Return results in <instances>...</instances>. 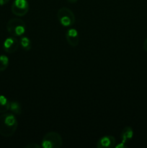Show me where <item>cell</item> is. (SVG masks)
I'll return each mask as SVG.
<instances>
[{
	"mask_svg": "<svg viewBox=\"0 0 147 148\" xmlns=\"http://www.w3.org/2000/svg\"><path fill=\"white\" fill-rule=\"evenodd\" d=\"M10 0H0V6H4L7 4Z\"/></svg>",
	"mask_w": 147,
	"mask_h": 148,
	"instance_id": "obj_16",
	"label": "cell"
},
{
	"mask_svg": "<svg viewBox=\"0 0 147 148\" xmlns=\"http://www.w3.org/2000/svg\"><path fill=\"white\" fill-rule=\"evenodd\" d=\"M133 136V129L131 127H126L122 130L120 137L121 140H122V143L125 144L127 142L132 139Z\"/></svg>",
	"mask_w": 147,
	"mask_h": 148,
	"instance_id": "obj_9",
	"label": "cell"
},
{
	"mask_svg": "<svg viewBox=\"0 0 147 148\" xmlns=\"http://www.w3.org/2000/svg\"><path fill=\"white\" fill-rule=\"evenodd\" d=\"M12 12L14 15L23 17L29 11V3L27 0H14L11 6Z\"/></svg>",
	"mask_w": 147,
	"mask_h": 148,
	"instance_id": "obj_5",
	"label": "cell"
},
{
	"mask_svg": "<svg viewBox=\"0 0 147 148\" xmlns=\"http://www.w3.org/2000/svg\"><path fill=\"white\" fill-rule=\"evenodd\" d=\"M66 1H69V3H72V4H74V3H76L78 0H66Z\"/></svg>",
	"mask_w": 147,
	"mask_h": 148,
	"instance_id": "obj_18",
	"label": "cell"
},
{
	"mask_svg": "<svg viewBox=\"0 0 147 148\" xmlns=\"http://www.w3.org/2000/svg\"><path fill=\"white\" fill-rule=\"evenodd\" d=\"M7 30L11 36L14 37L21 36L25 33V23L20 18H12L7 23Z\"/></svg>",
	"mask_w": 147,
	"mask_h": 148,
	"instance_id": "obj_3",
	"label": "cell"
},
{
	"mask_svg": "<svg viewBox=\"0 0 147 148\" xmlns=\"http://www.w3.org/2000/svg\"><path fill=\"white\" fill-rule=\"evenodd\" d=\"M9 66V58L5 55H0V72H3Z\"/></svg>",
	"mask_w": 147,
	"mask_h": 148,
	"instance_id": "obj_13",
	"label": "cell"
},
{
	"mask_svg": "<svg viewBox=\"0 0 147 148\" xmlns=\"http://www.w3.org/2000/svg\"><path fill=\"white\" fill-rule=\"evenodd\" d=\"M143 49L145 51L147 52V38H146V40H144V43H143Z\"/></svg>",
	"mask_w": 147,
	"mask_h": 148,
	"instance_id": "obj_15",
	"label": "cell"
},
{
	"mask_svg": "<svg viewBox=\"0 0 147 148\" xmlns=\"http://www.w3.org/2000/svg\"><path fill=\"white\" fill-rule=\"evenodd\" d=\"M57 17L59 23L64 27H71L76 21L74 13L67 7H61L57 12Z\"/></svg>",
	"mask_w": 147,
	"mask_h": 148,
	"instance_id": "obj_4",
	"label": "cell"
},
{
	"mask_svg": "<svg viewBox=\"0 0 147 148\" xmlns=\"http://www.w3.org/2000/svg\"><path fill=\"white\" fill-rule=\"evenodd\" d=\"M66 39L69 45L71 47H76L79 43V36L78 31L74 28H70L66 31Z\"/></svg>",
	"mask_w": 147,
	"mask_h": 148,
	"instance_id": "obj_7",
	"label": "cell"
},
{
	"mask_svg": "<svg viewBox=\"0 0 147 148\" xmlns=\"http://www.w3.org/2000/svg\"><path fill=\"white\" fill-rule=\"evenodd\" d=\"M115 147H117V148H122V147H127V146L125 145V143H121V144H120V145H116V146H115Z\"/></svg>",
	"mask_w": 147,
	"mask_h": 148,
	"instance_id": "obj_17",
	"label": "cell"
},
{
	"mask_svg": "<svg viewBox=\"0 0 147 148\" xmlns=\"http://www.w3.org/2000/svg\"><path fill=\"white\" fill-rule=\"evenodd\" d=\"M10 110L13 114H17V115H20L22 112L21 106H20V103L17 102V101H12V102H10Z\"/></svg>",
	"mask_w": 147,
	"mask_h": 148,
	"instance_id": "obj_12",
	"label": "cell"
},
{
	"mask_svg": "<svg viewBox=\"0 0 147 148\" xmlns=\"http://www.w3.org/2000/svg\"><path fill=\"white\" fill-rule=\"evenodd\" d=\"M20 42L14 36L8 37L3 43V49L7 53H13L18 49Z\"/></svg>",
	"mask_w": 147,
	"mask_h": 148,
	"instance_id": "obj_6",
	"label": "cell"
},
{
	"mask_svg": "<svg viewBox=\"0 0 147 148\" xmlns=\"http://www.w3.org/2000/svg\"><path fill=\"white\" fill-rule=\"evenodd\" d=\"M24 147L25 148H40V145L35 143H30V144L27 145Z\"/></svg>",
	"mask_w": 147,
	"mask_h": 148,
	"instance_id": "obj_14",
	"label": "cell"
},
{
	"mask_svg": "<svg viewBox=\"0 0 147 148\" xmlns=\"http://www.w3.org/2000/svg\"><path fill=\"white\" fill-rule=\"evenodd\" d=\"M116 140L112 135H105L101 137L97 143V148H112L115 146Z\"/></svg>",
	"mask_w": 147,
	"mask_h": 148,
	"instance_id": "obj_8",
	"label": "cell"
},
{
	"mask_svg": "<svg viewBox=\"0 0 147 148\" xmlns=\"http://www.w3.org/2000/svg\"><path fill=\"white\" fill-rule=\"evenodd\" d=\"M18 123L14 114L5 113L0 116V134L4 137H12L15 133Z\"/></svg>",
	"mask_w": 147,
	"mask_h": 148,
	"instance_id": "obj_1",
	"label": "cell"
},
{
	"mask_svg": "<svg viewBox=\"0 0 147 148\" xmlns=\"http://www.w3.org/2000/svg\"><path fill=\"white\" fill-rule=\"evenodd\" d=\"M20 45L24 51H30L32 48V43L27 37H22L20 40Z\"/></svg>",
	"mask_w": 147,
	"mask_h": 148,
	"instance_id": "obj_11",
	"label": "cell"
},
{
	"mask_svg": "<svg viewBox=\"0 0 147 148\" xmlns=\"http://www.w3.org/2000/svg\"><path fill=\"white\" fill-rule=\"evenodd\" d=\"M63 145V140L60 134L56 132L46 133L41 142V147L43 148H59Z\"/></svg>",
	"mask_w": 147,
	"mask_h": 148,
	"instance_id": "obj_2",
	"label": "cell"
},
{
	"mask_svg": "<svg viewBox=\"0 0 147 148\" xmlns=\"http://www.w3.org/2000/svg\"><path fill=\"white\" fill-rule=\"evenodd\" d=\"M10 102L5 96L0 95V113L4 114L10 110Z\"/></svg>",
	"mask_w": 147,
	"mask_h": 148,
	"instance_id": "obj_10",
	"label": "cell"
}]
</instances>
